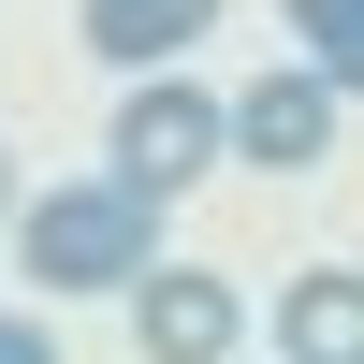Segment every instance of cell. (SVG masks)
Listing matches in <instances>:
<instances>
[{
    "label": "cell",
    "instance_id": "cell-2",
    "mask_svg": "<svg viewBox=\"0 0 364 364\" xmlns=\"http://www.w3.org/2000/svg\"><path fill=\"white\" fill-rule=\"evenodd\" d=\"M233 161V102H204L190 73H146L132 102H117V132H102V175L132 204H175V190H204V175Z\"/></svg>",
    "mask_w": 364,
    "mask_h": 364
},
{
    "label": "cell",
    "instance_id": "cell-5",
    "mask_svg": "<svg viewBox=\"0 0 364 364\" xmlns=\"http://www.w3.org/2000/svg\"><path fill=\"white\" fill-rule=\"evenodd\" d=\"M73 15H87V44H102L117 73L146 87V73H175V58L219 29V0H73Z\"/></svg>",
    "mask_w": 364,
    "mask_h": 364
},
{
    "label": "cell",
    "instance_id": "cell-9",
    "mask_svg": "<svg viewBox=\"0 0 364 364\" xmlns=\"http://www.w3.org/2000/svg\"><path fill=\"white\" fill-rule=\"evenodd\" d=\"M15 219H29V204H15V146H0V233H15Z\"/></svg>",
    "mask_w": 364,
    "mask_h": 364
},
{
    "label": "cell",
    "instance_id": "cell-7",
    "mask_svg": "<svg viewBox=\"0 0 364 364\" xmlns=\"http://www.w3.org/2000/svg\"><path fill=\"white\" fill-rule=\"evenodd\" d=\"M291 29H306V73L336 87V102H364V0H277Z\"/></svg>",
    "mask_w": 364,
    "mask_h": 364
},
{
    "label": "cell",
    "instance_id": "cell-3",
    "mask_svg": "<svg viewBox=\"0 0 364 364\" xmlns=\"http://www.w3.org/2000/svg\"><path fill=\"white\" fill-rule=\"evenodd\" d=\"M233 336H248V291L204 277V262H161L132 291V350L146 364H233Z\"/></svg>",
    "mask_w": 364,
    "mask_h": 364
},
{
    "label": "cell",
    "instance_id": "cell-4",
    "mask_svg": "<svg viewBox=\"0 0 364 364\" xmlns=\"http://www.w3.org/2000/svg\"><path fill=\"white\" fill-rule=\"evenodd\" d=\"M321 146H336V87L291 58V73H248L233 87V161H262V175H306Z\"/></svg>",
    "mask_w": 364,
    "mask_h": 364
},
{
    "label": "cell",
    "instance_id": "cell-8",
    "mask_svg": "<svg viewBox=\"0 0 364 364\" xmlns=\"http://www.w3.org/2000/svg\"><path fill=\"white\" fill-rule=\"evenodd\" d=\"M0 364H58V336H44L29 306H0Z\"/></svg>",
    "mask_w": 364,
    "mask_h": 364
},
{
    "label": "cell",
    "instance_id": "cell-1",
    "mask_svg": "<svg viewBox=\"0 0 364 364\" xmlns=\"http://www.w3.org/2000/svg\"><path fill=\"white\" fill-rule=\"evenodd\" d=\"M15 248H29L44 291H146V277H161V204H132L117 175H87V190H29Z\"/></svg>",
    "mask_w": 364,
    "mask_h": 364
},
{
    "label": "cell",
    "instance_id": "cell-6",
    "mask_svg": "<svg viewBox=\"0 0 364 364\" xmlns=\"http://www.w3.org/2000/svg\"><path fill=\"white\" fill-rule=\"evenodd\" d=\"M277 364H364V277L350 262H306L277 291Z\"/></svg>",
    "mask_w": 364,
    "mask_h": 364
}]
</instances>
